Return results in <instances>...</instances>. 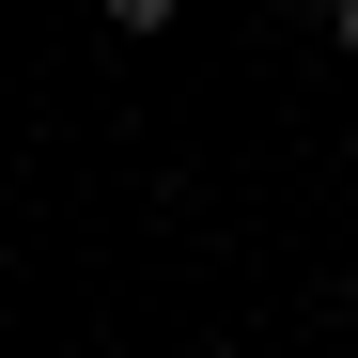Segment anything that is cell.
Listing matches in <instances>:
<instances>
[{
  "mask_svg": "<svg viewBox=\"0 0 358 358\" xmlns=\"http://www.w3.org/2000/svg\"><path fill=\"white\" fill-rule=\"evenodd\" d=\"M343 63H358V0H343Z\"/></svg>",
  "mask_w": 358,
  "mask_h": 358,
  "instance_id": "obj_2",
  "label": "cell"
},
{
  "mask_svg": "<svg viewBox=\"0 0 358 358\" xmlns=\"http://www.w3.org/2000/svg\"><path fill=\"white\" fill-rule=\"evenodd\" d=\"M171 16H187V0H109V31H171Z\"/></svg>",
  "mask_w": 358,
  "mask_h": 358,
  "instance_id": "obj_1",
  "label": "cell"
}]
</instances>
